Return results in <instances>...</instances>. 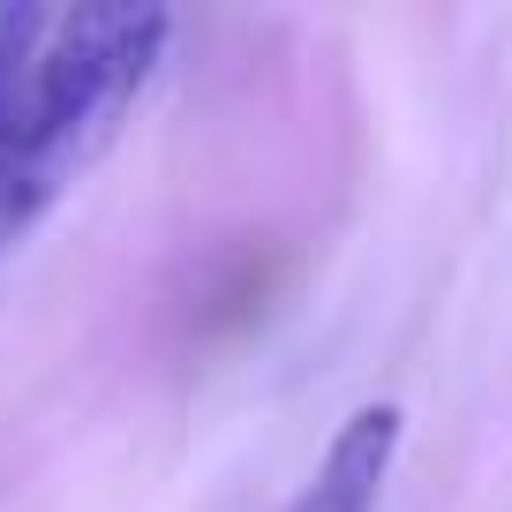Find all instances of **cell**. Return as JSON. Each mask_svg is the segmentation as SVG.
Here are the masks:
<instances>
[{
	"label": "cell",
	"mask_w": 512,
	"mask_h": 512,
	"mask_svg": "<svg viewBox=\"0 0 512 512\" xmlns=\"http://www.w3.org/2000/svg\"><path fill=\"white\" fill-rule=\"evenodd\" d=\"M392 452H400V407H354L347 430L332 437V452L317 460V475L287 497L279 512H377L384 475H392Z\"/></svg>",
	"instance_id": "2"
},
{
	"label": "cell",
	"mask_w": 512,
	"mask_h": 512,
	"mask_svg": "<svg viewBox=\"0 0 512 512\" xmlns=\"http://www.w3.org/2000/svg\"><path fill=\"white\" fill-rule=\"evenodd\" d=\"M166 38V8H0V256L121 136Z\"/></svg>",
	"instance_id": "1"
}]
</instances>
